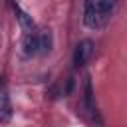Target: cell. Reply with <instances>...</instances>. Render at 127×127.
Segmentation results:
<instances>
[{
    "instance_id": "8",
    "label": "cell",
    "mask_w": 127,
    "mask_h": 127,
    "mask_svg": "<svg viewBox=\"0 0 127 127\" xmlns=\"http://www.w3.org/2000/svg\"><path fill=\"white\" fill-rule=\"evenodd\" d=\"M38 46H40V54H48L52 50V34L50 32H44L42 36H38Z\"/></svg>"
},
{
    "instance_id": "7",
    "label": "cell",
    "mask_w": 127,
    "mask_h": 127,
    "mask_svg": "<svg viewBox=\"0 0 127 127\" xmlns=\"http://www.w3.org/2000/svg\"><path fill=\"white\" fill-rule=\"evenodd\" d=\"M14 10H16V16H18V22H20L22 30H24L26 34H32V32H34V22H32V18H30L24 10H20L18 6H16Z\"/></svg>"
},
{
    "instance_id": "3",
    "label": "cell",
    "mask_w": 127,
    "mask_h": 127,
    "mask_svg": "<svg viewBox=\"0 0 127 127\" xmlns=\"http://www.w3.org/2000/svg\"><path fill=\"white\" fill-rule=\"evenodd\" d=\"M12 119V103L6 91H0V123H8Z\"/></svg>"
},
{
    "instance_id": "5",
    "label": "cell",
    "mask_w": 127,
    "mask_h": 127,
    "mask_svg": "<svg viewBox=\"0 0 127 127\" xmlns=\"http://www.w3.org/2000/svg\"><path fill=\"white\" fill-rule=\"evenodd\" d=\"M83 22H85V26H87V28H99V18H97V14H95V10H93L91 0H87V2H85Z\"/></svg>"
},
{
    "instance_id": "2",
    "label": "cell",
    "mask_w": 127,
    "mask_h": 127,
    "mask_svg": "<svg viewBox=\"0 0 127 127\" xmlns=\"http://www.w3.org/2000/svg\"><path fill=\"white\" fill-rule=\"evenodd\" d=\"M91 54H93V42H91V40H83V42H79L77 48H75V52H73V64H75L77 67L83 65V64L89 60Z\"/></svg>"
},
{
    "instance_id": "1",
    "label": "cell",
    "mask_w": 127,
    "mask_h": 127,
    "mask_svg": "<svg viewBox=\"0 0 127 127\" xmlns=\"http://www.w3.org/2000/svg\"><path fill=\"white\" fill-rule=\"evenodd\" d=\"M91 4H93V10L99 18V26L105 24L115 10V0H91Z\"/></svg>"
},
{
    "instance_id": "4",
    "label": "cell",
    "mask_w": 127,
    "mask_h": 127,
    "mask_svg": "<svg viewBox=\"0 0 127 127\" xmlns=\"http://www.w3.org/2000/svg\"><path fill=\"white\" fill-rule=\"evenodd\" d=\"M40 46H38V36L32 32V34H26L24 40H22V54L24 56H34L38 54Z\"/></svg>"
},
{
    "instance_id": "6",
    "label": "cell",
    "mask_w": 127,
    "mask_h": 127,
    "mask_svg": "<svg viewBox=\"0 0 127 127\" xmlns=\"http://www.w3.org/2000/svg\"><path fill=\"white\" fill-rule=\"evenodd\" d=\"M83 103H85V107H87L89 113L95 111V105H93V87H91V79L89 77H85V81H83Z\"/></svg>"
}]
</instances>
